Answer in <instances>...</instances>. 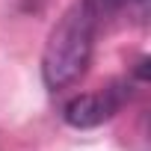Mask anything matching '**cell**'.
I'll return each instance as SVG.
<instances>
[{
  "instance_id": "6da1fadb",
  "label": "cell",
  "mask_w": 151,
  "mask_h": 151,
  "mask_svg": "<svg viewBox=\"0 0 151 151\" xmlns=\"http://www.w3.org/2000/svg\"><path fill=\"white\" fill-rule=\"evenodd\" d=\"M98 27H101V18L86 0H77L62 12L42 53V80L50 92H62L74 86L89 71Z\"/></svg>"
},
{
  "instance_id": "7a4b0ae2",
  "label": "cell",
  "mask_w": 151,
  "mask_h": 151,
  "mask_svg": "<svg viewBox=\"0 0 151 151\" xmlns=\"http://www.w3.org/2000/svg\"><path fill=\"white\" fill-rule=\"evenodd\" d=\"M130 98V80H113L110 86L98 89V92H86V95H74L65 107H62V119L65 124L86 130V127H98L104 122H110Z\"/></svg>"
},
{
  "instance_id": "3957f363",
  "label": "cell",
  "mask_w": 151,
  "mask_h": 151,
  "mask_svg": "<svg viewBox=\"0 0 151 151\" xmlns=\"http://www.w3.org/2000/svg\"><path fill=\"white\" fill-rule=\"evenodd\" d=\"M86 3H89V6L95 9V15L104 21V18H110V15H119V12L127 9V6H136L139 15H145L148 0H86Z\"/></svg>"
}]
</instances>
